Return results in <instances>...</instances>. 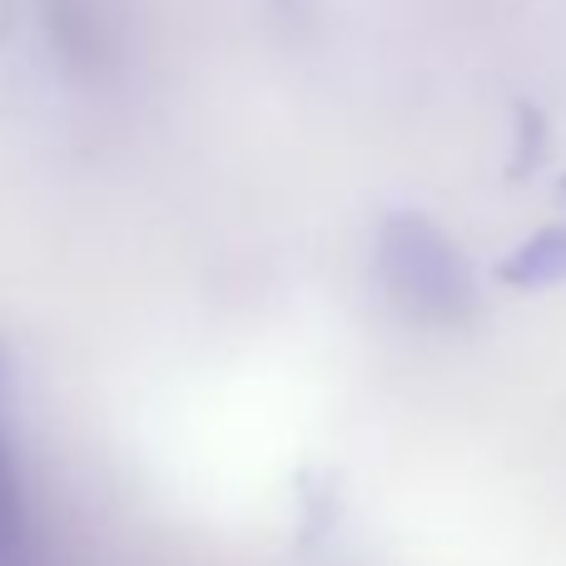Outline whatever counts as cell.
<instances>
[{
  "mask_svg": "<svg viewBox=\"0 0 566 566\" xmlns=\"http://www.w3.org/2000/svg\"><path fill=\"white\" fill-rule=\"evenodd\" d=\"M20 537H25V492L6 438V353H0V552H15Z\"/></svg>",
  "mask_w": 566,
  "mask_h": 566,
  "instance_id": "obj_4",
  "label": "cell"
},
{
  "mask_svg": "<svg viewBox=\"0 0 566 566\" xmlns=\"http://www.w3.org/2000/svg\"><path fill=\"white\" fill-rule=\"evenodd\" d=\"M373 274H378L382 298L398 318L412 328L448 333L478 313V279L452 234L438 219L418 209H392L382 214L373 234Z\"/></svg>",
  "mask_w": 566,
  "mask_h": 566,
  "instance_id": "obj_1",
  "label": "cell"
},
{
  "mask_svg": "<svg viewBox=\"0 0 566 566\" xmlns=\"http://www.w3.org/2000/svg\"><path fill=\"white\" fill-rule=\"evenodd\" d=\"M497 279L512 289H552L566 283V224H552L542 234H532L527 244H517L497 264Z\"/></svg>",
  "mask_w": 566,
  "mask_h": 566,
  "instance_id": "obj_3",
  "label": "cell"
},
{
  "mask_svg": "<svg viewBox=\"0 0 566 566\" xmlns=\"http://www.w3.org/2000/svg\"><path fill=\"white\" fill-rule=\"evenodd\" d=\"M119 35L115 0H50V40L75 70H105Z\"/></svg>",
  "mask_w": 566,
  "mask_h": 566,
  "instance_id": "obj_2",
  "label": "cell"
}]
</instances>
